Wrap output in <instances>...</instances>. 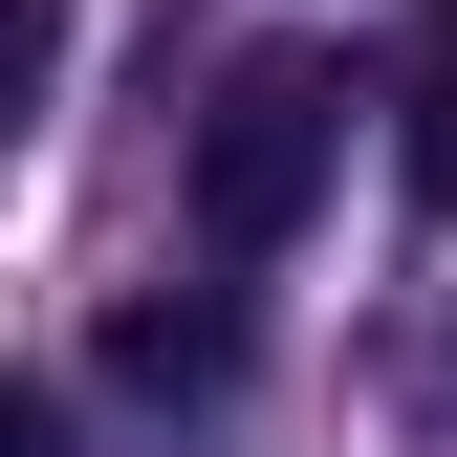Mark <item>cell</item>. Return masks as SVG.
<instances>
[{
  "instance_id": "obj_3",
  "label": "cell",
  "mask_w": 457,
  "mask_h": 457,
  "mask_svg": "<svg viewBox=\"0 0 457 457\" xmlns=\"http://www.w3.org/2000/svg\"><path fill=\"white\" fill-rule=\"evenodd\" d=\"M414 218H457V0H436V44H414Z\"/></svg>"
},
{
  "instance_id": "obj_4",
  "label": "cell",
  "mask_w": 457,
  "mask_h": 457,
  "mask_svg": "<svg viewBox=\"0 0 457 457\" xmlns=\"http://www.w3.org/2000/svg\"><path fill=\"white\" fill-rule=\"evenodd\" d=\"M0 457H87V436H66V392H44V370L0 392Z\"/></svg>"
},
{
  "instance_id": "obj_2",
  "label": "cell",
  "mask_w": 457,
  "mask_h": 457,
  "mask_svg": "<svg viewBox=\"0 0 457 457\" xmlns=\"http://www.w3.org/2000/svg\"><path fill=\"white\" fill-rule=\"evenodd\" d=\"M109 370L131 392H218L240 370V305H218V283H131V305H109Z\"/></svg>"
},
{
  "instance_id": "obj_1",
  "label": "cell",
  "mask_w": 457,
  "mask_h": 457,
  "mask_svg": "<svg viewBox=\"0 0 457 457\" xmlns=\"http://www.w3.org/2000/svg\"><path fill=\"white\" fill-rule=\"evenodd\" d=\"M327 153H349V87H327L305 44H262V66L196 109V240H218V262H283L305 196H327Z\"/></svg>"
}]
</instances>
